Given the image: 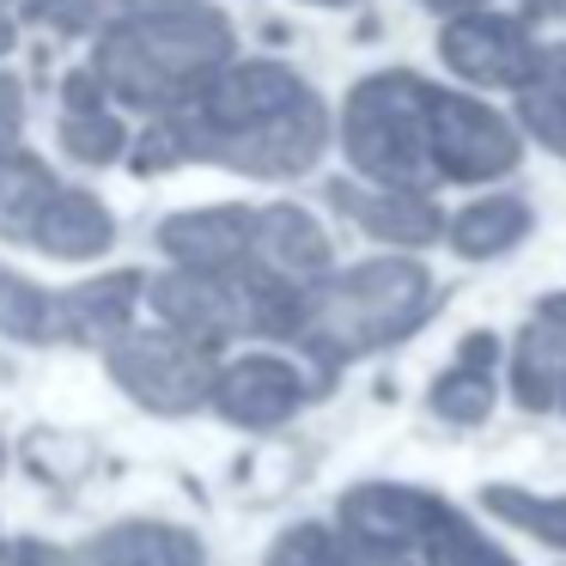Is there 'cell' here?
Here are the masks:
<instances>
[{"label": "cell", "instance_id": "9a60e30c", "mask_svg": "<svg viewBox=\"0 0 566 566\" xmlns=\"http://www.w3.org/2000/svg\"><path fill=\"white\" fill-rule=\"evenodd\" d=\"M92 566H208L201 536L184 524H165V517H128L111 524L98 542L86 548Z\"/></svg>", "mask_w": 566, "mask_h": 566}, {"label": "cell", "instance_id": "1f68e13d", "mask_svg": "<svg viewBox=\"0 0 566 566\" xmlns=\"http://www.w3.org/2000/svg\"><path fill=\"white\" fill-rule=\"evenodd\" d=\"M530 13H554V19H566V0H530Z\"/></svg>", "mask_w": 566, "mask_h": 566}, {"label": "cell", "instance_id": "4316f807", "mask_svg": "<svg viewBox=\"0 0 566 566\" xmlns=\"http://www.w3.org/2000/svg\"><path fill=\"white\" fill-rule=\"evenodd\" d=\"M19 123H25V92L0 74V140H19Z\"/></svg>", "mask_w": 566, "mask_h": 566}, {"label": "cell", "instance_id": "3957f363", "mask_svg": "<svg viewBox=\"0 0 566 566\" xmlns=\"http://www.w3.org/2000/svg\"><path fill=\"white\" fill-rule=\"evenodd\" d=\"M432 311H439L432 274L415 256H378V262H354V269L323 274L317 286H305L286 342H298V354L317 366L311 378L323 390L354 359L408 342Z\"/></svg>", "mask_w": 566, "mask_h": 566}, {"label": "cell", "instance_id": "6da1fadb", "mask_svg": "<svg viewBox=\"0 0 566 566\" xmlns=\"http://www.w3.org/2000/svg\"><path fill=\"white\" fill-rule=\"evenodd\" d=\"M329 147L323 98L281 62H226L184 111H165L140 128L135 177H165L177 165H220L262 184L311 171Z\"/></svg>", "mask_w": 566, "mask_h": 566}, {"label": "cell", "instance_id": "83f0119b", "mask_svg": "<svg viewBox=\"0 0 566 566\" xmlns=\"http://www.w3.org/2000/svg\"><path fill=\"white\" fill-rule=\"evenodd\" d=\"M25 566H80V560L62 548H43V542H25Z\"/></svg>", "mask_w": 566, "mask_h": 566}, {"label": "cell", "instance_id": "836d02e7", "mask_svg": "<svg viewBox=\"0 0 566 566\" xmlns=\"http://www.w3.org/2000/svg\"><path fill=\"white\" fill-rule=\"evenodd\" d=\"M554 402H560V408H566V378H560V396H554Z\"/></svg>", "mask_w": 566, "mask_h": 566}, {"label": "cell", "instance_id": "5bb4252c", "mask_svg": "<svg viewBox=\"0 0 566 566\" xmlns=\"http://www.w3.org/2000/svg\"><path fill=\"white\" fill-rule=\"evenodd\" d=\"M256 262L274 269L281 281H293V286H311V281L329 274L335 250H329V232H323L305 208L274 201V208H256Z\"/></svg>", "mask_w": 566, "mask_h": 566}, {"label": "cell", "instance_id": "277c9868", "mask_svg": "<svg viewBox=\"0 0 566 566\" xmlns=\"http://www.w3.org/2000/svg\"><path fill=\"white\" fill-rule=\"evenodd\" d=\"M427 104L432 86L408 67H384L366 74L342 104V153L366 184L384 189H420L427 196L439 184L427 147Z\"/></svg>", "mask_w": 566, "mask_h": 566}, {"label": "cell", "instance_id": "44dd1931", "mask_svg": "<svg viewBox=\"0 0 566 566\" xmlns=\"http://www.w3.org/2000/svg\"><path fill=\"white\" fill-rule=\"evenodd\" d=\"M366 542H354L347 530L329 524H293L274 536V548L262 554V566H366Z\"/></svg>", "mask_w": 566, "mask_h": 566}, {"label": "cell", "instance_id": "f1b7e54d", "mask_svg": "<svg viewBox=\"0 0 566 566\" xmlns=\"http://www.w3.org/2000/svg\"><path fill=\"white\" fill-rule=\"evenodd\" d=\"M536 323H548V329H566V293H548L536 305Z\"/></svg>", "mask_w": 566, "mask_h": 566}, {"label": "cell", "instance_id": "5b68a950", "mask_svg": "<svg viewBox=\"0 0 566 566\" xmlns=\"http://www.w3.org/2000/svg\"><path fill=\"white\" fill-rule=\"evenodd\" d=\"M104 366L147 415H196L208 408L220 347L189 342L177 329H123L116 342H104Z\"/></svg>", "mask_w": 566, "mask_h": 566}, {"label": "cell", "instance_id": "30bf717a", "mask_svg": "<svg viewBox=\"0 0 566 566\" xmlns=\"http://www.w3.org/2000/svg\"><path fill=\"white\" fill-rule=\"evenodd\" d=\"M153 238L171 269H238L256 262V208H189L159 220Z\"/></svg>", "mask_w": 566, "mask_h": 566}, {"label": "cell", "instance_id": "ac0fdd59", "mask_svg": "<svg viewBox=\"0 0 566 566\" xmlns=\"http://www.w3.org/2000/svg\"><path fill=\"white\" fill-rule=\"evenodd\" d=\"M517 116L536 135V147H548L554 159H566V43H548L530 67V80L517 86Z\"/></svg>", "mask_w": 566, "mask_h": 566}, {"label": "cell", "instance_id": "cb8c5ba5", "mask_svg": "<svg viewBox=\"0 0 566 566\" xmlns=\"http://www.w3.org/2000/svg\"><path fill=\"white\" fill-rule=\"evenodd\" d=\"M55 140H62V153L74 165H116L123 147H128V128H123V116H116L111 104H98V111H62Z\"/></svg>", "mask_w": 566, "mask_h": 566}, {"label": "cell", "instance_id": "ba28073f", "mask_svg": "<svg viewBox=\"0 0 566 566\" xmlns=\"http://www.w3.org/2000/svg\"><path fill=\"white\" fill-rule=\"evenodd\" d=\"M439 55L469 86H512L517 92L530 80V67H536L542 43L530 38L524 19L475 7V13H451V25L439 31Z\"/></svg>", "mask_w": 566, "mask_h": 566}, {"label": "cell", "instance_id": "52a82bcc", "mask_svg": "<svg viewBox=\"0 0 566 566\" xmlns=\"http://www.w3.org/2000/svg\"><path fill=\"white\" fill-rule=\"evenodd\" d=\"M311 396H323V390H317V378H305V366H293L281 354H244L213 371L208 408L244 432H269V427H286Z\"/></svg>", "mask_w": 566, "mask_h": 566}, {"label": "cell", "instance_id": "4dcf8cb0", "mask_svg": "<svg viewBox=\"0 0 566 566\" xmlns=\"http://www.w3.org/2000/svg\"><path fill=\"white\" fill-rule=\"evenodd\" d=\"M13 38H19V19H13V13H7V7H0V55L13 50Z\"/></svg>", "mask_w": 566, "mask_h": 566}, {"label": "cell", "instance_id": "484cf974", "mask_svg": "<svg viewBox=\"0 0 566 566\" xmlns=\"http://www.w3.org/2000/svg\"><path fill=\"white\" fill-rule=\"evenodd\" d=\"M98 104H111V98H104V86H98L92 67H80V74L62 80V111H98Z\"/></svg>", "mask_w": 566, "mask_h": 566}, {"label": "cell", "instance_id": "d4e9b609", "mask_svg": "<svg viewBox=\"0 0 566 566\" xmlns=\"http://www.w3.org/2000/svg\"><path fill=\"white\" fill-rule=\"evenodd\" d=\"M481 505H488L500 524H517L530 530L536 542H548V548H566V500H536V493L524 488H481Z\"/></svg>", "mask_w": 566, "mask_h": 566}, {"label": "cell", "instance_id": "9c48e42d", "mask_svg": "<svg viewBox=\"0 0 566 566\" xmlns=\"http://www.w3.org/2000/svg\"><path fill=\"white\" fill-rule=\"evenodd\" d=\"M439 493L427 488H402V481H359L354 493H342V505H335V524L347 530L354 542H366V548H415L420 536H427V524L439 517Z\"/></svg>", "mask_w": 566, "mask_h": 566}, {"label": "cell", "instance_id": "603a6c76", "mask_svg": "<svg viewBox=\"0 0 566 566\" xmlns=\"http://www.w3.org/2000/svg\"><path fill=\"white\" fill-rule=\"evenodd\" d=\"M0 335L7 342H55V298L7 262H0Z\"/></svg>", "mask_w": 566, "mask_h": 566}, {"label": "cell", "instance_id": "e0dca14e", "mask_svg": "<svg viewBox=\"0 0 566 566\" xmlns=\"http://www.w3.org/2000/svg\"><path fill=\"white\" fill-rule=\"evenodd\" d=\"M530 226H536V213H530L524 196H481L444 226V238L463 262H488V256H505L512 244H524Z\"/></svg>", "mask_w": 566, "mask_h": 566}, {"label": "cell", "instance_id": "f546056e", "mask_svg": "<svg viewBox=\"0 0 566 566\" xmlns=\"http://www.w3.org/2000/svg\"><path fill=\"white\" fill-rule=\"evenodd\" d=\"M432 13H475V7H488V0H427Z\"/></svg>", "mask_w": 566, "mask_h": 566}, {"label": "cell", "instance_id": "7a4b0ae2", "mask_svg": "<svg viewBox=\"0 0 566 566\" xmlns=\"http://www.w3.org/2000/svg\"><path fill=\"white\" fill-rule=\"evenodd\" d=\"M238 50V31L208 0H140L111 31H98L92 74L104 98L128 111H184Z\"/></svg>", "mask_w": 566, "mask_h": 566}, {"label": "cell", "instance_id": "ffe728a7", "mask_svg": "<svg viewBox=\"0 0 566 566\" xmlns=\"http://www.w3.org/2000/svg\"><path fill=\"white\" fill-rule=\"evenodd\" d=\"M427 566H517L500 542H488L475 524H469L457 505H439V517L427 524V536L415 542Z\"/></svg>", "mask_w": 566, "mask_h": 566}, {"label": "cell", "instance_id": "d6986e66", "mask_svg": "<svg viewBox=\"0 0 566 566\" xmlns=\"http://www.w3.org/2000/svg\"><path fill=\"white\" fill-rule=\"evenodd\" d=\"M566 378V329H548V323H530L517 335V354H512V396L524 415H542L554 408Z\"/></svg>", "mask_w": 566, "mask_h": 566}, {"label": "cell", "instance_id": "7c38bea8", "mask_svg": "<svg viewBox=\"0 0 566 566\" xmlns=\"http://www.w3.org/2000/svg\"><path fill=\"white\" fill-rule=\"evenodd\" d=\"M25 244L43 250V256H55V262H92V256H104V250L116 244V220L92 189H62L55 184L50 196L38 201V213H31Z\"/></svg>", "mask_w": 566, "mask_h": 566}, {"label": "cell", "instance_id": "2e32d148", "mask_svg": "<svg viewBox=\"0 0 566 566\" xmlns=\"http://www.w3.org/2000/svg\"><path fill=\"white\" fill-rule=\"evenodd\" d=\"M493 366H500V342L493 335H463L457 359L432 378V415L451 420V427H475V420L493 415Z\"/></svg>", "mask_w": 566, "mask_h": 566}, {"label": "cell", "instance_id": "d6a6232c", "mask_svg": "<svg viewBox=\"0 0 566 566\" xmlns=\"http://www.w3.org/2000/svg\"><path fill=\"white\" fill-rule=\"evenodd\" d=\"M311 7H347V0H311Z\"/></svg>", "mask_w": 566, "mask_h": 566}, {"label": "cell", "instance_id": "8992f818", "mask_svg": "<svg viewBox=\"0 0 566 566\" xmlns=\"http://www.w3.org/2000/svg\"><path fill=\"white\" fill-rule=\"evenodd\" d=\"M427 147H432V171L444 184H493V177H512L517 159H524L517 128L500 111L439 86H432L427 104Z\"/></svg>", "mask_w": 566, "mask_h": 566}, {"label": "cell", "instance_id": "8fae6325", "mask_svg": "<svg viewBox=\"0 0 566 566\" xmlns=\"http://www.w3.org/2000/svg\"><path fill=\"white\" fill-rule=\"evenodd\" d=\"M329 208L342 213V220H354L366 238H378V244H432L439 238V208H432L420 189H384V184H342L335 177L329 189Z\"/></svg>", "mask_w": 566, "mask_h": 566}, {"label": "cell", "instance_id": "e575fe53", "mask_svg": "<svg viewBox=\"0 0 566 566\" xmlns=\"http://www.w3.org/2000/svg\"><path fill=\"white\" fill-rule=\"evenodd\" d=\"M0 463H7V444H0Z\"/></svg>", "mask_w": 566, "mask_h": 566}, {"label": "cell", "instance_id": "7402d4cb", "mask_svg": "<svg viewBox=\"0 0 566 566\" xmlns=\"http://www.w3.org/2000/svg\"><path fill=\"white\" fill-rule=\"evenodd\" d=\"M135 7L140 0H19V19L55 38H98Z\"/></svg>", "mask_w": 566, "mask_h": 566}, {"label": "cell", "instance_id": "4fadbf2b", "mask_svg": "<svg viewBox=\"0 0 566 566\" xmlns=\"http://www.w3.org/2000/svg\"><path fill=\"white\" fill-rule=\"evenodd\" d=\"M140 298H147V274L116 269L98 281H80L55 298V342H80V347H104L135 323Z\"/></svg>", "mask_w": 566, "mask_h": 566}]
</instances>
